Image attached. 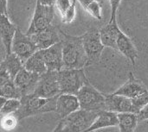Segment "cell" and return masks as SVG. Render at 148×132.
Masks as SVG:
<instances>
[{
    "instance_id": "1",
    "label": "cell",
    "mask_w": 148,
    "mask_h": 132,
    "mask_svg": "<svg viewBox=\"0 0 148 132\" xmlns=\"http://www.w3.org/2000/svg\"><path fill=\"white\" fill-rule=\"evenodd\" d=\"M63 67L84 68L88 66V56L83 47L82 35L73 36L62 33Z\"/></svg>"
},
{
    "instance_id": "2",
    "label": "cell",
    "mask_w": 148,
    "mask_h": 132,
    "mask_svg": "<svg viewBox=\"0 0 148 132\" xmlns=\"http://www.w3.org/2000/svg\"><path fill=\"white\" fill-rule=\"evenodd\" d=\"M56 97L54 98H42L34 93L23 95L21 98V106L15 114L19 120L25 118L56 112Z\"/></svg>"
},
{
    "instance_id": "3",
    "label": "cell",
    "mask_w": 148,
    "mask_h": 132,
    "mask_svg": "<svg viewBox=\"0 0 148 132\" xmlns=\"http://www.w3.org/2000/svg\"><path fill=\"white\" fill-rule=\"evenodd\" d=\"M99 112L88 111L80 108L64 118L60 119L54 131L82 132L86 131L95 121Z\"/></svg>"
},
{
    "instance_id": "4",
    "label": "cell",
    "mask_w": 148,
    "mask_h": 132,
    "mask_svg": "<svg viewBox=\"0 0 148 132\" xmlns=\"http://www.w3.org/2000/svg\"><path fill=\"white\" fill-rule=\"evenodd\" d=\"M58 81L61 93L75 94L88 82L83 68H65L58 71Z\"/></svg>"
},
{
    "instance_id": "5",
    "label": "cell",
    "mask_w": 148,
    "mask_h": 132,
    "mask_svg": "<svg viewBox=\"0 0 148 132\" xmlns=\"http://www.w3.org/2000/svg\"><path fill=\"white\" fill-rule=\"evenodd\" d=\"M76 96L82 109L99 112L106 110V95L100 93L88 81L78 91Z\"/></svg>"
},
{
    "instance_id": "6",
    "label": "cell",
    "mask_w": 148,
    "mask_h": 132,
    "mask_svg": "<svg viewBox=\"0 0 148 132\" xmlns=\"http://www.w3.org/2000/svg\"><path fill=\"white\" fill-rule=\"evenodd\" d=\"M82 39L88 56V66L97 64L105 48L101 38L100 29H92L88 30L82 35Z\"/></svg>"
},
{
    "instance_id": "7",
    "label": "cell",
    "mask_w": 148,
    "mask_h": 132,
    "mask_svg": "<svg viewBox=\"0 0 148 132\" xmlns=\"http://www.w3.org/2000/svg\"><path fill=\"white\" fill-rule=\"evenodd\" d=\"M54 16L55 5H44L36 1L33 17L26 34L32 35L44 29L52 23Z\"/></svg>"
},
{
    "instance_id": "8",
    "label": "cell",
    "mask_w": 148,
    "mask_h": 132,
    "mask_svg": "<svg viewBox=\"0 0 148 132\" xmlns=\"http://www.w3.org/2000/svg\"><path fill=\"white\" fill-rule=\"evenodd\" d=\"M37 50L38 48L31 35L23 33L21 29L17 28L12 42L11 51L16 54L24 64V62Z\"/></svg>"
},
{
    "instance_id": "9",
    "label": "cell",
    "mask_w": 148,
    "mask_h": 132,
    "mask_svg": "<svg viewBox=\"0 0 148 132\" xmlns=\"http://www.w3.org/2000/svg\"><path fill=\"white\" fill-rule=\"evenodd\" d=\"M42 98H54L61 93L58 81V71H47L41 75L33 93Z\"/></svg>"
},
{
    "instance_id": "10",
    "label": "cell",
    "mask_w": 148,
    "mask_h": 132,
    "mask_svg": "<svg viewBox=\"0 0 148 132\" xmlns=\"http://www.w3.org/2000/svg\"><path fill=\"white\" fill-rule=\"evenodd\" d=\"M62 33L56 26L50 24L44 29L31 35L38 50L48 48L62 41Z\"/></svg>"
},
{
    "instance_id": "11",
    "label": "cell",
    "mask_w": 148,
    "mask_h": 132,
    "mask_svg": "<svg viewBox=\"0 0 148 132\" xmlns=\"http://www.w3.org/2000/svg\"><path fill=\"white\" fill-rule=\"evenodd\" d=\"M40 77V74L30 72L23 67L15 77L14 82L23 96L34 93Z\"/></svg>"
},
{
    "instance_id": "12",
    "label": "cell",
    "mask_w": 148,
    "mask_h": 132,
    "mask_svg": "<svg viewBox=\"0 0 148 132\" xmlns=\"http://www.w3.org/2000/svg\"><path fill=\"white\" fill-rule=\"evenodd\" d=\"M106 110L116 113H121V112H134L137 114L139 113V111L134 106L132 99L114 93L106 95Z\"/></svg>"
},
{
    "instance_id": "13",
    "label": "cell",
    "mask_w": 148,
    "mask_h": 132,
    "mask_svg": "<svg viewBox=\"0 0 148 132\" xmlns=\"http://www.w3.org/2000/svg\"><path fill=\"white\" fill-rule=\"evenodd\" d=\"M48 71H60L63 68V54H62V42H57L53 46L40 49Z\"/></svg>"
},
{
    "instance_id": "14",
    "label": "cell",
    "mask_w": 148,
    "mask_h": 132,
    "mask_svg": "<svg viewBox=\"0 0 148 132\" xmlns=\"http://www.w3.org/2000/svg\"><path fill=\"white\" fill-rule=\"evenodd\" d=\"M80 108V102L75 94L60 93L56 98V108L55 112L60 119L66 118Z\"/></svg>"
},
{
    "instance_id": "15",
    "label": "cell",
    "mask_w": 148,
    "mask_h": 132,
    "mask_svg": "<svg viewBox=\"0 0 148 132\" xmlns=\"http://www.w3.org/2000/svg\"><path fill=\"white\" fill-rule=\"evenodd\" d=\"M147 92L148 90L146 86L140 80L135 78L133 73H130L127 81L120 88H118L114 93L123 95L133 99Z\"/></svg>"
},
{
    "instance_id": "16",
    "label": "cell",
    "mask_w": 148,
    "mask_h": 132,
    "mask_svg": "<svg viewBox=\"0 0 148 132\" xmlns=\"http://www.w3.org/2000/svg\"><path fill=\"white\" fill-rule=\"evenodd\" d=\"M16 29H17L16 26L10 20L8 14H1L0 33H1V39L3 44L6 50V54L12 53L11 51L12 42Z\"/></svg>"
},
{
    "instance_id": "17",
    "label": "cell",
    "mask_w": 148,
    "mask_h": 132,
    "mask_svg": "<svg viewBox=\"0 0 148 132\" xmlns=\"http://www.w3.org/2000/svg\"><path fill=\"white\" fill-rule=\"evenodd\" d=\"M121 33V30L118 26L116 19L109 21L108 24L100 29L101 38L104 46L115 50H117V41Z\"/></svg>"
},
{
    "instance_id": "18",
    "label": "cell",
    "mask_w": 148,
    "mask_h": 132,
    "mask_svg": "<svg viewBox=\"0 0 148 132\" xmlns=\"http://www.w3.org/2000/svg\"><path fill=\"white\" fill-rule=\"evenodd\" d=\"M117 50L121 52L126 58H127L133 65H135V62L139 58L138 50L130 37L122 31L120 34L117 41Z\"/></svg>"
},
{
    "instance_id": "19",
    "label": "cell",
    "mask_w": 148,
    "mask_h": 132,
    "mask_svg": "<svg viewBox=\"0 0 148 132\" xmlns=\"http://www.w3.org/2000/svg\"><path fill=\"white\" fill-rule=\"evenodd\" d=\"M118 125H119L118 113L105 110L99 113L95 121L86 131H94L108 127H117Z\"/></svg>"
},
{
    "instance_id": "20",
    "label": "cell",
    "mask_w": 148,
    "mask_h": 132,
    "mask_svg": "<svg viewBox=\"0 0 148 132\" xmlns=\"http://www.w3.org/2000/svg\"><path fill=\"white\" fill-rule=\"evenodd\" d=\"M0 68L4 69L10 74L11 79L14 80L19 71L23 68V62L16 54L12 52L10 54H6V56L1 62Z\"/></svg>"
},
{
    "instance_id": "21",
    "label": "cell",
    "mask_w": 148,
    "mask_h": 132,
    "mask_svg": "<svg viewBox=\"0 0 148 132\" xmlns=\"http://www.w3.org/2000/svg\"><path fill=\"white\" fill-rule=\"evenodd\" d=\"M23 67L33 73H38L40 75L43 74L48 71V67L45 64V61L43 60L42 51L37 50L35 54H33L23 64Z\"/></svg>"
},
{
    "instance_id": "22",
    "label": "cell",
    "mask_w": 148,
    "mask_h": 132,
    "mask_svg": "<svg viewBox=\"0 0 148 132\" xmlns=\"http://www.w3.org/2000/svg\"><path fill=\"white\" fill-rule=\"evenodd\" d=\"M119 129L121 132L134 131L138 126L139 118L137 113L134 112H121L118 113Z\"/></svg>"
},
{
    "instance_id": "23",
    "label": "cell",
    "mask_w": 148,
    "mask_h": 132,
    "mask_svg": "<svg viewBox=\"0 0 148 132\" xmlns=\"http://www.w3.org/2000/svg\"><path fill=\"white\" fill-rule=\"evenodd\" d=\"M0 93L1 97H3L5 99H21V98L23 97L22 93L17 88L14 82V80L12 79L0 81Z\"/></svg>"
},
{
    "instance_id": "24",
    "label": "cell",
    "mask_w": 148,
    "mask_h": 132,
    "mask_svg": "<svg viewBox=\"0 0 148 132\" xmlns=\"http://www.w3.org/2000/svg\"><path fill=\"white\" fill-rule=\"evenodd\" d=\"M0 114L1 117L15 113L21 106V100L18 99H5L0 98Z\"/></svg>"
},
{
    "instance_id": "25",
    "label": "cell",
    "mask_w": 148,
    "mask_h": 132,
    "mask_svg": "<svg viewBox=\"0 0 148 132\" xmlns=\"http://www.w3.org/2000/svg\"><path fill=\"white\" fill-rule=\"evenodd\" d=\"M92 17L95 18L96 20L101 21L102 19V6L100 1L95 0L88 3L85 8H83Z\"/></svg>"
},
{
    "instance_id": "26",
    "label": "cell",
    "mask_w": 148,
    "mask_h": 132,
    "mask_svg": "<svg viewBox=\"0 0 148 132\" xmlns=\"http://www.w3.org/2000/svg\"><path fill=\"white\" fill-rule=\"evenodd\" d=\"M19 119L15 113L1 117V128L4 131H11L16 128Z\"/></svg>"
},
{
    "instance_id": "27",
    "label": "cell",
    "mask_w": 148,
    "mask_h": 132,
    "mask_svg": "<svg viewBox=\"0 0 148 132\" xmlns=\"http://www.w3.org/2000/svg\"><path fill=\"white\" fill-rule=\"evenodd\" d=\"M76 1H74V3H72V5L69 7V9L62 15L61 16L62 17V22L63 23H66V24H69V23H71L75 18V14H76V11H75V3H76Z\"/></svg>"
},
{
    "instance_id": "28",
    "label": "cell",
    "mask_w": 148,
    "mask_h": 132,
    "mask_svg": "<svg viewBox=\"0 0 148 132\" xmlns=\"http://www.w3.org/2000/svg\"><path fill=\"white\" fill-rule=\"evenodd\" d=\"M74 1L75 0H56L55 3V7L60 12L61 16H62L69 9Z\"/></svg>"
},
{
    "instance_id": "29",
    "label": "cell",
    "mask_w": 148,
    "mask_h": 132,
    "mask_svg": "<svg viewBox=\"0 0 148 132\" xmlns=\"http://www.w3.org/2000/svg\"><path fill=\"white\" fill-rule=\"evenodd\" d=\"M132 100H133L134 106L140 112V111L148 104V92L146 93H143L142 95H140L135 99H133Z\"/></svg>"
},
{
    "instance_id": "30",
    "label": "cell",
    "mask_w": 148,
    "mask_h": 132,
    "mask_svg": "<svg viewBox=\"0 0 148 132\" xmlns=\"http://www.w3.org/2000/svg\"><path fill=\"white\" fill-rule=\"evenodd\" d=\"M121 1V0H109L110 6H111V17L109 21H114L116 19V13L120 6Z\"/></svg>"
},
{
    "instance_id": "31",
    "label": "cell",
    "mask_w": 148,
    "mask_h": 132,
    "mask_svg": "<svg viewBox=\"0 0 148 132\" xmlns=\"http://www.w3.org/2000/svg\"><path fill=\"white\" fill-rule=\"evenodd\" d=\"M138 118H139V122L148 120V104L140 111V112L138 113Z\"/></svg>"
},
{
    "instance_id": "32",
    "label": "cell",
    "mask_w": 148,
    "mask_h": 132,
    "mask_svg": "<svg viewBox=\"0 0 148 132\" xmlns=\"http://www.w3.org/2000/svg\"><path fill=\"white\" fill-rule=\"evenodd\" d=\"M1 14H7V0H0Z\"/></svg>"
},
{
    "instance_id": "33",
    "label": "cell",
    "mask_w": 148,
    "mask_h": 132,
    "mask_svg": "<svg viewBox=\"0 0 148 132\" xmlns=\"http://www.w3.org/2000/svg\"><path fill=\"white\" fill-rule=\"evenodd\" d=\"M36 1L44 5H55L56 0H36Z\"/></svg>"
}]
</instances>
